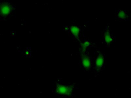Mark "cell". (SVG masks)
Masks as SVG:
<instances>
[{
    "label": "cell",
    "mask_w": 131,
    "mask_h": 98,
    "mask_svg": "<svg viewBox=\"0 0 131 98\" xmlns=\"http://www.w3.org/2000/svg\"><path fill=\"white\" fill-rule=\"evenodd\" d=\"M105 61L104 54L100 51H98L94 64L95 70L96 73H99L102 70L104 66Z\"/></svg>",
    "instance_id": "cell-1"
},
{
    "label": "cell",
    "mask_w": 131,
    "mask_h": 98,
    "mask_svg": "<svg viewBox=\"0 0 131 98\" xmlns=\"http://www.w3.org/2000/svg\"><path fill=\"white\" fill-rule=\"evenodd\" d=\"M81 62L82 67L85 71H89L91 67V58L86 53H81Z\"/></svg>",
    "instance_id": "cell-2"
},
{
    "label": "cell",
    "mask_w": 131,
    "mask_h": 98,
    "mask_svg": "<svg viewBox=\"0 0 131 98\" xmlns=\"http://www.w3.org/2000/svg\"><path fill=\"white\" fill-rule=\"evenodd\" d=\"M115 15L117 19L121 21H127L130 18L128 11L124 9H119L116 10Z\"/></svg>",
    "instance_id": "cell-3"
},
{
    "label": "cell",
    "mask_w": 131,
    "mask_h": 98,
    "mask_svg": "<svg viewBox=\"0 0 131 98\" xmlns=\"http://www.w3.org/2000/svg\"><path fill=\"white\" fill-rule=\"evenodd\" d=\"M104 39L105 45L108 46L113 41V37L111 35L109 26H106L105 29L104 33Z\"/></svg>",
    "instance_id": "cell-4"
},
{
    "label": "cell",
    "mask_w": 131,
    "mask_h": 98,
    "mask_svg": "<svg viewBox=\"0 0 131 98\" xmlns=\"http://www.w3.org/2000/svg\"><path fill=\"white\" fill-rule=\"evenodd\" d=\"M71 30L72 34L77 39L79 40V34L80 33V29L78 27L72 26L71 27Z\"/></svg>",
    "instance_id": "cell-5"
},
{
    "label": "cell",
    "mask_w": 131,
    "mask_h": 98,
    "mask_svg": "<svg viewBox=\"0 0 131 98\" xmlns=\"http://www.w3.org/2000/svg\"><path fill=\"white\" fill-rule=\"evenodd\" d=\"M90 43L89 41H85L81 43V53H86V50L89 47Z\"/></svg>",
    "instance_id": "cell-6"
},
{
    "label": "cell",
    "mask_w": 131,
    "mask_h": 98,
    "mask_svg": "<svg viewBox=\"0 0 131 98\" xmlns=\"http://www.w3.org/2000/svg\"><path fill=\"white\" fill-rule=\"evenodd\" d=\"M68 89H70V88H66V87L64 86V87H61L59 89V91L61 93L66 94H67V92L70 91H68Z\"/></svg>",
    "instance_id": "cell-7"
}]
</instances>
